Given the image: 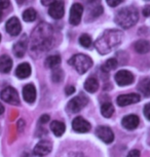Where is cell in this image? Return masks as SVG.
<instances>
[{
    "label": "cell",
    "mask_w": 150,
    "mask_h": 157,
    "mask_svg": "<svg viewBox=\"0 0 150 157\" xmlns=\"http://www.w3.org/2000/svg\"><path fill=\"white\" fill-rule=\"evenodd\" d=\"M48 13L55 20L62 19L64 13H65V5H64V2L62 0H56L54 3L49 5Z\"/></svg>",
    "instance_id": "obj_7"
},
{
    "label": "cell",
    "mask_w": 150,
    "mask_h": 157,
    "mask_svg": "<svg viewBox=\"0 0 150 157\" xmlns=\"http://www.w3.org/2000/svg\"><path fill=\"white\" fill-rule=\"evenodd\" d=\"M139 13L137 8L133 6H128L121 8L115 16V23L123 29H129L138 22Z\"/></svg>",
    "instance_id": "obj_3"
},
{
    "label": "cell",
    "mask_w": 150,
    "mask_h": 157,
    "mask_svg": "<svg viewBox=\"0 0 150 157\" xmlns=\"http://www.w3.org/2000/svg\"><path fill=\"white\" fill-rule=\"evenodd\" d=\"M106 1H107V3L109 6L115 7V6H117V5H119L120 3H121L123 0H106Z\"/></svg>",
    "instance_id": "obj_30"
},
{
    "label": "cell",
    "mask_w": 150,
    "mask_h": 157,
    "mask_svg": "<svg viewBox=\"0 0 150 157\" xmlns=\"http://www.w3.org/2000/svg\"><path fill=\"white\" fill-rule=\"evenodd\" d=\"M2 19H3V13H2L1 11H0V22L2 21Z\"/></svg>",
    "instance_id": "obj_40"
},
{
    "label": "cell",
    "mask_w": 150,
    "mask_h": 157,
    "mask_svg": "<svg viewBox=\"0 0 150 157\" xmlns=\"http://www.w3.org/2000/svg\"><path fill=\"white\" fill-rule=\"evenodd\" d=\"M96 136L106 144L112 143L114 140L113 132L108 126H99L96 130Z\"/></svg>",
    "instance_id": "obj_10"
},
{
    "label": "cell",
    "mask_w": 150,
    "mask_h": 157,
    "mask_svg": "<svg viewBox=\"0 0 150 157\" xmlns=\"http://www.w3.org/2000/svg\"><path fill=\"white\" fill-rule=\"evenodd\" d=\"M123 33L119 30H107L95 42L97 50L101 55L109 54L110 52L122 42Z\"/></svg>",
    "instance_id": "obj_2"
},
{
    "label": "cell",
    "mask_w": 150,
    "mask_h": 157,
    "mask_svg": "<svg viewBox=\"0 0 150 157\" xmlns=\"http://www.w3.org/2000/svg\"><path fill=\"white\" fill-rule=\"evenodd\" d=\"M101 113L104 117L109 118L113 115L114 113V107L110 102H106L103 103L101 106Z\"/></svg>",
    "instance_id": "obj_25"
},
{
    "label": "cell",
    "mask_w": 150,
    "mask_h": 157,
    "mask_svg": "<svg viewBox=\"0 0 150 157\" xmlns=\"http://www.w3.org/2000/svg\"><path fill=\"white\" fill-rule=\"evenodd\" d=\"M146 1H149V0H146Z\"/></svg>",
    "instance_id": "obj_43"
},
{
    "label": "cell",
    "mask_w": 150,
    "mask_h": 157,
    "mask_svg": "<svg viewBox=\"0 0 150 157\" xmlns=\"http://www.w3.org/2000/svg\"><path fill=\"white\" fill-rule=\"evenodd\" d=\"M117 64H118V62H117L116 59H109V60L106 61L105 64L102 66V70L104 71V72H109V71L115 69L117 67Z\"/></svg>",
    "instance_id": "obj_27"
},
{
    "label": "cell",
    "mask_w": 150,
    "mask_h": 157,
    "mask_svg": "<svg viewBox=\"0 0 150 157\" xmlns=\"http://www.w3.org/2000/svg\"><path fill=\"white\" fill-rule=\"evenodd\" d=\"M141 97L137 94H121L117 98L116 102L117 105L120 107H125V106L132 105V104L140 102Z\"/></svg>",
    "instance_id": "obj_11"
},
{
    "label": "cell",
    "mask_w": 150,
    "mask_h": 157,
    "mask_svg": "<svg viewBox=\"0 0 150 157\" xmlns=\"http://www.w3.org/2000/svg\"><path fill=\"white\" fill-rule=\"evenodd\" d=\"M69 64L74 67V69L79 74H84L93 66V61L89 56L78 54L75 55L69 60Z\"/></svg>",
    "instance_id": "obj_4"
},
{
    "label": "cell",
    "mask_w": 150,
    "mask_h": 157,
    "mask_svg": "<svg viewBox=\"0 0 150 157\" xmlns=\"http://www.w3.org/2000/svg\"><path fill=\"white\" fill-rule=\"evenodd\" d=\"M87 103H89L87 97H85L84 94H79V96L70 100V102L67 105V110L70 113H77L82 108H84L87 106Z\"/></svg>",
    "instance_id": "obj_5"
},
{
    "label": "cell",
    "mask_w": 150,
    "mask_h": 157,
    "mask_svg": "<svg viewBox=\"0 0 150 157\" xmlns=\"http://www.w3.org/2000/svg\"><path fill=\"white\" fill-rule=\"evenodd\" d=\"M13 68V60L7 55H3L0 57V72L6 74Z\"/></svg>",
    "instance_id": "obj_19"
},
{
    "label": "cell",
    "mask_w": 150,
    "mask_h": 157,
    "mask_svg": "<svg viewBox=\"0 0 150 157\" xmlns=\"http://www.w3.org/2000/svg\"><path fill=\"white\" fill-rule=\"evenodd\" d=\"M52 44V28L48 24L42 23L38 25L31 37L32 50L45 52Z\"/></svg>",
    "instance_id": "obj_1"
},
{
    "label": "cell",
    "mask_w": 150,
    "mask_h": 157,
    "mask_svg": "<svg viewBox=\"0 0 150 157\" xmlns=\"http://www.w3.org/2000/svg\"><path fill=\"white\" fill-rule=\"evenodd\" d=\"M144 115L148 120H150V103L146 104L145 107H144Z\"/></svg>",
    "instance_id": "obj_32"
},
{
    "label": "cell",
    "mask_w": 150,
    "mask_h": 157,
    "mask_svg": "<svg viewBox=\"0 0 150 157\" xmlns=\"http://www.w3.org/2000/svg\"><path fill=\"white\" fill-rule=\"evenodd\" d=\"M55 1L56 0H41V3H42L43 5H45V6H48V5L54 3Z\"/></svg>",
    "instance_id": "obj_37"
},
{
    "label": "cell",
    "mask_w": 150,
    "mask_h": 157,
    "mask_svg": "<svg viewBox=\"0 0 150 157\" xmlns=\"http://www.w3.org/2000/svg\"><path fill=\"white\" fill-rule=\"evenodd\" d=\"M31 74V67L28 63H22L17 66L16 70V75L20 79H24L30 76Z\"/></svg>",
    "instance_id": "obj_18"
},
{
    "label": "cell",
    "mask_w": 150,
    "mask_h": 157,
    "mask_svg": "<svg viewBox=\"0 0 150 157\" xmlns=\"http://www.w3.org/2000/svg\"><path fill=\"white\" fill-rule=\"evenodd\" d=\"M0 98H1L5 103L11 104V105H19L20 104L19 94H17V91L11 86L5 87L4 90L0 93Z\"/></svg>",
    "instance_id": "obj_6"
},
{
    "label": "cell",
    "mask_w": 150,
    "mask_h": 157,
    "mask_svg": "<svg viewBox=\"0 0 150 157\" xmlns=\"http://www.w3.org/2000/svg\"><path fill=\"white\" fill-rule=\"evenodd\" d=\"M16 1H17L19 4H23V3H25V2L27 1V0H16Z\"/></svg>",
    "instance_id": "obj_39"
},
{
    "label": "cell",
    "mask_w": 150,
    "mask_h": 157,
    "mask_svg": "<svg viewBox=\"0 0 150 157\" xmlns=\"http://www.w3.org/2000/svg\"><path fill=\"white\" fill-rule=\"evenodd\" d=\"M52 78L54 82H61L64 78V73L61 69H56L52 74Z\"/></svg>",
    "instance_id": "obj_29"
},
{
    "label": "cell",
    "mask_w": 150,
    "mask_h": 157,
    "mask_svg": "<svg viewBox=\"0 0 150 157\" xmlns=\"http://www.w3.org/2000/svg\"><path fill=\"white\" fill-rule=\"evenodd\" d=\"M134 48L138 54H147L150 50V43H149V41L144 40V39L138 40L137 42L134 44Z\"/></svg>",
    "instance_id": "obj_21"
},
{
    "label": "cell",
    "mask_w": 150,
    "mask_h": 157,
    "mask_svg": "<svg viewBox=\"0 0 150 157\" xmlns=\"http://www.w3.org/2000/svg\"><path fill=\"white\" fill-rule=\"evenodd\" d=\"M23 97L24 100L29 104H32L36 100V90L33 84H27L23 88Z\"/></svg>",
    "instance_id": "obj_17"
},
{
    "label": "cell",
    "mask_w": 150,
    "mask_h": 157,
    "mask_svg": "<svg viewBox=\"0 0 150 157\" xmlns=\"http://www.w3.org/2000/svg\"><path fill=\"white\" fill-rule=\"evenodd\" d=\"M72 127L76 132L83 134V132H87L90 129V123L85 120L83 117L78 116L73 120Z\"/></svg>",
    "instance_id": "obj_13"
},
{
    "label": "cell",
    "mask_w": 150,
    "mask_h": 157,
    "mask_svg": "<svg viewBox=\"0 0 150 157\" xmlns=\"http://www.w3.org/2000/svg\"><path fill=\"white\" fill-rule=\"evenodd\" d=\"M27 45H28V40H27V36L26 35H23L21 37V39L17 41V42L14 43L13 52L16 57L17 58H23L27 52Z\"/></svg>",
    "instance_id": "obj_12"
},
{
    "label": "cell",
    "mask_w": 150,
    "mask_h": 157,
    "mask_svg": "<svg viewBox=\"0 0 150 157\" xmlns=\"http://www.w3.org/2000/svg\"><path fill=\"white\" fill-rule=\"evenodd\" d=\"M79 43H80L81 46L85 47V48H90V45H92V38L87 34H82L79 37Z\"/></svg>",
    "instance_id": "obj_28"
},
{
    "label": "cell",
    "mask_w": 150,
    "mask_h": 157,
    "mask_svg": "<svg viewBox=\"0 0 150 157\" xmlns=\"http://www.w3.org/2000/svg\"><path fill=\"white\" fill-rule=\"evenodd\" d=\"M51 129H52V132H54V135L56 137H61V136H63V134L65 132L66 127H65V124L62 122V121L55 120L51 123Z\"/></svg>",
    "instance_id": "obj_20"
},
{
    "label": "cell",
    "mask_w": 150,
    "mask_h": 157,
    "mask_svg": "<svg viewBox=\"0 0 150 157\" xmlns=\"http://www.w3.org/2000/svg\"><path fill=\"white\" fill-rule=\"evenodd\" d=\"M48 121H49V116L48 114H44V115H42V116L40 117V119H39V122L40 123H46Z\"/></svg>",
    "instance_id": "obj_34"
},
{
    "label": "cell",
    "mask_w": 150,
    "mask_h": 157,
    "mask_svg": "<svg viewBox=\"0 0 150 157\" xmlns=\"http://www.w3.org/2000/svg\"><path fill=\"white\" fill-rule=\"evenodd\" d=\"M115 81L116 83L120 86H125V85H130L134 82V75L128 70H120L115 74Z\"/></svg>",
    "instance_id": "obj_8"
},
{
    "label": "cell",
    "mask_w": 150,
    "mask_h": 157,
    "mask_svg": "<svg viewBox=\"0 0 150 157\" xmlns=\"http://www.w3.org/2000/svg\"><path fill=\"white\" fill-rule=\"evenodd\" d=\"M126 157H140V151L139 150H132Z\"/></svg>",
    "instance_id": "obj_33"
},
{
    "label": "cell",
    "mask_w": 150,
    "mask_h": 157,
    "mask_svg": "<svg viewBox=\"0 0 150 157\" xmlns=\"http://www.w3.org/2000/svg\"><path fill=\"white\" fill-rule=\"evenodd\" d=\"M142 13L144 14V17H149L150 16V5H146V6L143 8Z\"/></svg>",
    "instance_id": "obj_36"
},
{
    "label": "cell",
    "mask_w": 150,
    "mask_h": 157,
    "mask_svg": "<svg viewBox=\"0 0 150 157\" xmlns=\"http://www.w3.org/2000/svg\"><path fill=\"white\" fill-rule=\"evenodd\" d=\"M74 91H75L74 86H68V87H66V90H65V93L66 94H68V96H71L72 94H74Z\"/></svg>",
    "instance_id": "obj_35"
},
{
    "label": "cell",
    "mask_w": 150,
    "mask_h": 157,
    "mask_svg": "<svg viewBox=\"0 0 150 157\" xmlns=\"http://www.w3.org/2000/svg\"><path fill=\"white\" fill-rule=\"evenodd\" d=\"M0 41H1V35H0Z\"/></svg>",
    "instance_id": "obj_42"
},
{
    "label": "cell",
    "mask_w": 150,
    "mask_h": 157,
    "mask_svg": "<svg viewBox=\"0 0 150 157\" xmlns=\"http://www.w3.org/2000/svg\"><path fill=\"white\" fill-rule=\"evenodd\" d=\"M10 0H0V10H5L10 6Z\"/></svg>",
    "instance_id": "obj_31"
},
{
    "label": "cell",
    "mask_w": 150,
    "mask_h": 157,
    "mask_svg": "<svg viewBox=\"0 0 150 157\" xmlns=\"http://www.w3.org/2000/svg\"><path fill=\"white\" fill-rule=\"evenodd\" d=\"M84 88L89 93H96L99 88V81L95 77H89L84 82Z\"/></svg>",
    "instance_id": "obj_22"
},
{
    "label": "cell",
    "mask_w": 150,
    "mask_h": 157,
    "mask_svg": "<svg viewBox=\"0 0 150 157\" xmlns=\"http://www.w3.org/2000/svg\"><path fill=\"white\" fill-rule=\"evenodd\" d=\"M52 151V144L49 141L42 140L34 147V154L37 156H45Z\"/></svg>",
    "instance_id": "obj_15"
},
{
    "label": "cell",
    "mask_w": 150,
    "mask_h": 157,
    "mask_svg": "<svg viewBox=\"0 0 150 157\" xmlns=\"http://www.w3.org/2000/svg\"><path fill=\"white\" fill-rule=\"evenodd\" d=\"M3 112H4V107L1 105V104H0V115H1L2 113H3Z\"/></svg>",
    "instance_id": "obj_38"
},
{
    "label": "cell",
    "mask_w": 150,
    "mask_h": 157,
    "mask_svg": "<svg viewBox=\"0 0 150 157\" xmlns=\"http://www.w3.org/2000/svg\"><path fill=\"white\" fill-rule=\"evenodd\" d=\"M82 13H83V6L80 3H75L72 5L70 10L69 22L73 26H77L81 21Z\"/></svg>",
    "instance_id": "obj_9"
},
{
    "label": "cell",
    "mask_w": 150,
    "mask_h": 157,
    "mask_svg": "<svg viewBox=\"0 0 150 157\" xmlns=\"http://www.w3.org/2000/svg\"><path fill=\"white\" fill-rule=\"evenodd\" d=\"M36 17H37V13L33 8H28L23 13V20L25 22H33V21L36 20Z\"/></svg>",
    "instance_id": "obj_26"
},
{
    "label": "cell",
    "mask_w": 150,
    "mask_h": 157,
    "mask_svg": "<svg viewBox=\"0 0 150 157\" xmlns=\"http://www.w3.org/2000/svg\"><path fill=\"white\" fill-rule=\"evenodd\" d=\"M89 1H92V2H98L99 0H89Z\"/></svg>",
    "instance_id": "obj_41"
},
{
    "label": "cell",
    "mask_w": 150,
    "mask_h": 157,
    "mask_svg": "<svg viewBox=\"0 0 150 157\" xmlns=\"http://www.w3.org/2000/svg\"><path fill=\"white\" fill-rule=\"evenodd\" d=\"M60 63H61V57L60 56H57V55L48 57L44 62L45 67L49 68V69H55V68H57L59 65H60Z\"/></svg>",
    "instance_id": "obj_23"
},
{
    "label": "cell",
    "mask_w": 150,
    "mask_h": 157,
    "mask_svg": "<svg viewBox=\"0 0 150 157\" xmlns=\"http://www.w3.org/2000/svg\"><path fill=\"white\" fill-rule=\"evenodd\" d=\"M138 90L141 91V94L145 97L150 96V78H145L138 85Z\"/></svg>",
    "instance_id": "obj_24"
},
{
    "label": "cell",
    "mask_w": 150,
    "mask_h": 157,
    "mask_svg": "<svg viewBox=\"0 0 150 157\" xmlns=\"http://www.w3.org/2000/svg\"><path fill=\"white\" fill-rule=\"evenodd\" d=\"M140 123V119L137 115H128L123 117L122 119V126L129 130H133L137 128Z\"/></svg>",
    "instance_id": "obj_16"
},
{
    "label": "cell",
    "mask_w": 150,
    "mask_h": 157,
    "mask_svg": "<svg viewBox=\"0 0 150 157\" xmlns=\"http://www.w3.org/2000/svg\"><path fill=\"white\" fill-rule=\"evenodd\" d=\"M5 28H6L7 33L11 35V36H17L21 33V30H22V26H21L20 21L14 17L7 21Z\"/></svg>",
    "instance_id": "obj_14"
}]
</instances>
